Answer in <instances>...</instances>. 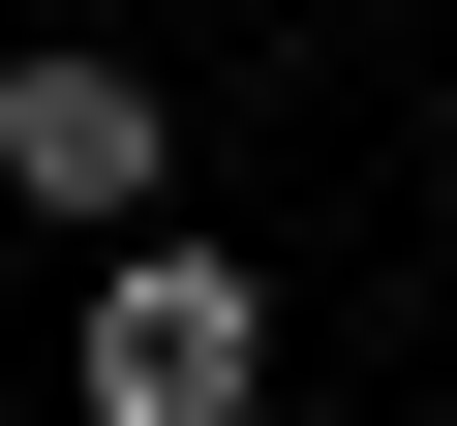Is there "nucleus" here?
I'll use <instances>...</instances> for the list:
<instances>
[{
    "label": "nucleus",
    "mask_w": 457,
    "mask_h": 426,
    "mask_svg": "<svg viewBox=\"0 0 457 426\" xmlns=\"http://www.w3.org/2000/svg\"><path fill=\"white\" fill-rule=\"evenodd\" d=\"M92 426H275V274L245 244H92Z\"/></svg>",
    "instance_id": "1"
},
{
    "label": "nucleus",
    "mask_w": 457,
    "mask_h": 426,
    "mask_svg": "<svg viewBox=\"0 0 457 426\" xmlns=\"http://www.w3.org/2000/svg\"><path fill=\"white\" fill-rule=\"evenodd\" d=\"M153 183H183V92H153V61H92V31H31V61H0V213L153 244Z\"/></svg>",
    "instance_id": "2"
}]
</instances>
